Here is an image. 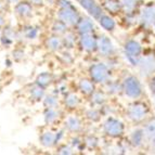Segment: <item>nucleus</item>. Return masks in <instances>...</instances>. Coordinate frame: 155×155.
<instances>
[{
	"mask_svg": "<svg viewBox=\"0 0 155 155\" xmlns=\"http://www.w3.org/2000/svg\"><path fill=\"white\" fill-rule=\"evenodd\" d=\"M123 90L127 97L131 99H138L142 94V88L140 81L134 76H128L123 83Z\"/></svg>",
	"mask_w": 155,
	"mask_h": 155,
	"instance_id": "obj_1",
	"label": "nucleus"
},
{
	"mask_svg": "<svg viewBox=\"0 0 155 155\" xmlns=\"http://www.w3.org/2000/svg\"><path fill=\"white\" fill-rule=\"evenodd\" d=\"M141 46L139 42L136 40H129L125 44V53H126V58L128 59L132 65H138L140 61V55H141Z\"/></svg>",
	"mask_w": 155,
	"mask_h": 155,
	"instance_id": "obj_2",
	"label": "nucleus"
},
{
	"mask_svg": "<svg viewBox=\"0 0 155 155\" xmlns=\"http://www.w3.org/2000/svg\"><path fill=\"white\" fill-rule=\"evenodd\" d=\"M90 75L97 83H106L110 78L109 68L103 63H97L92 65L90 68Z\"/></svg>",
	"mask_w": 155,
	"mask_h": 155,
	"instance_id": "obj_3",
	"label": "nucleus"
},
{
	"mask_svg": "<svg viewBox=\"0 0 155 155\" xmlns=\"http://www.w3.org/2000/svg\"><path fill=\"white\" fill-rule=\"evenodd\" d=\"M104 131L106 134H109L110 137H119L124 132V125L118 119L110 117L104 123Z\"/></svg>",
	"mask_w": 155,
	"mask_h": 155,
	"instance_id": "obj_4",
	"label": "nucleus"
},
{
	"mask_svg": "<svg viewBox=\"0 0 155 155\" xmlns=\"http://www.w3.org/2000/svg\"><path fill=\"white\" fill-rule=\"evenodd\" d=\"M147 114V107L145 104L140 103V102H137V103H134L128 107L127 110V115L129 117L131 120L134 122H140L142 120Z\"/></svg>",
	"mask_w": 155,
	"mask_h": 155,
	"instance_id": "obj_5",
	"label": "nucleus"
},
{
	"mask_svg": "<svg viewBox=\"0 0 155 155\" xmlns=\"http://www.w3.org/2000/svg\"><path fill=\"white\" fill-rule=\"evenodd\" d=\"M59 18L62 22H64L66 25H75L79 22V16L75 9L73 7H66L62 8L59 13Z\"/></svg>",
	"mask_w": 155,
	"mask_h": 155,
	"instance_id": "obj_6",
	"label": "nucleus"
},
{
	"mask_svg": "<svg viewBox=\"0 0 155 155\" xmlns=\"http://www.w3.org/2000/svg\"><path fill=\"white\" fill-rule=\"evenodd\" d=\"M138 66H139L140 73L143 76L153 75V74H155V57L149 55V57L140 59Z\"/></svg>",
	"mask_w": 155,
	"mask_h": 155,
	"instance_id": "obj_7",
	"label": "nucleus"
},
{
	"mask_svg": "<svg viewBox=\"0 0 155 155\" xmlns=\"http://www.w3.org/2000/svg\"><path fill=\"white\" fill-rule=\"evenodd\" d=\"M80 5L83 7L84 9L88 11L91 15L94 18H100L101 16L103 15V12H102V9L98 3L94 1V0H79Z\"/></svg>",
	"mask_w": 155,
	"mask_h": 155,
	"instance_id": "obj_8",
	"label": "nucleus"
},
{
	"mask_svg": "<svg viewBox=\"0 0 155 155\" xmlns=\"http://www.w3.org/2000/svg\"><path fill=\"white\" fill-rule=\"evenodd\" d=\"M98 49L99 52L104 57H110V55L114 54L115 52V48L110 38L106 36H101L100 39L98 40Z\"/></svg>",
	"mask_w": 155,
	"mask_h": 155,
	"instance_id": "obj_9",
	"label": "nucleus"
},
{
	"mask_svg": "<svg viewBox=\"0 0 155 155\" xmlns=\"http://www.w3.org/2000/svg\"><path fill=\"white\" fill-rule=\"evenodd\" d=\"M140 21L145 25H153L155 22V5H145L140 13Z\"/></svg>",
	"mask_w": 155,
	"mask_h": 155,
	"instance_id": "obj_10",
	"label": "nucleus"
},
{
	"mask_svg": "<svg viewBox=\"0 0 155 155\" xmlns=\"http://www.w3.org/2000/svg\"><path fill=\"white\" fill-rule=\"evenodd\" d=\"M80 44H81L83 49H85L86 51H93L96 48H98V41L91 34L83 35L80 38Z\"/></svg>",
	"mask_w": 155,
	"mask_h": 155,
	"instance_id": "obj_11",
	"label": "nucleus"
},
{
	"mask_svg": "<svg viewBox=\"0 0 155 155\" xmlns=\"http://www.w3.org/2000/svg\"><path fill=\"white\" fill-rule=\"evenodd\" d=\"M145 134H144V130L141 129H136L130 136V142L134 147H140L142 144L143 139H144Z\"/></svg>",
	"mask_w": 155,
	"mask_h": 155,
	"instance_id": "obj_12",
	"label": "nucleus"
},
{
	"mask_svg": "<svg viewBox=\"0 0 155 155\" xmlns=\"http://www.w3.org/2000/svg\"><path fill=\"white\" fill-rule=\"evenodd\" d=\"M77 29L81 35L90 34L93 31V24L87 18H84V20H81V21H79L77 23Z\"/></svg>",
	"mask_w": 155,
	"mask_h": 155,
	"instance_id": "obj_13",
	"label": "nucleus"
},
{
	"mask_svg": "<svg viewBox=\"0 0 155 155\" xmlns=\"http://www.w3.org/2000/svg\"><path fill=\"white\" fill-rule=\"evenodd\" d=\"M66 127L71 131H79L81 128V122L76 116H71L66 119Z\"/></svg>",
	"mask_w": 155,
	"mask_h": 155,
	"instance_id": "obj_14",
	"label": "nucleus"
},
{
	"mask_svg": "<svg viewBox=\"0 0 155 155\" xmlns=\"http://www.w3.org/2000/svg\"><path fill=\"white\" fill-rule=\"evenodd\" d=\"M99 23L106 31H113L115 28V22L112 18L107 15H102L99 18Z\"/></svg>",
	"mask_w": 155,
	"mask_h": 155,
	"instance_id": "obj_15",
	"label": "nucleus"
},
{
	"mask_svg": "<svg viewBox=\"0 0 155 155\" xmlns=\"http://www.w3.org/2000/svg\"><path fill=\"white\" fill-rule=\"evenodd\" d=\"M57 137L54 136V134H52L50 131H46L41 134L40 137V142L45 145V147H51L53 143H54Z\"/></svg>",
	"mask_w": 155,
	"mask_h": 155,
	"instance_id": "obj_16",
	"label": "nucleus"
},
{
	"mask_svg": "<svg viewBox=\"0 0 155 155\" xmlns=\"http://www.w3.org/2000/svg\"><path fill=\"white\" fill-rule=\"evenodd\" d=\"M79 89L81 90V92H84L85 94H91L94 91V87L93 84L88 79H81L79 81Z\"/></svg>",
	"mask_w": 155,
	"mask_h": 155,
	"instance_id": "obj_17",
	"label": "nucleus"
},
{
	"mask_svg": "<svg viewBox=\"0 0 155 155\" xmlns=\"http://www.w3.org/2000/svg\"><path fill=\"white\" fill-rule=\"evenodd\" d=\"M104 7H105L106 10L112 13L118 12L119 9L122 8L120 1H118V0H105L104 1Z\"/></svg>",
	"mask_w": 155,
	"mask_h": 155,
	"instance_id": "obj_18",
	"label": "nucleus"
},
{
	"mask_svg": "<svg viewBox=\"0 0 155 155\" xmlns=\"http://www.w3.org/2000/svg\"><path fill=\"white\" fill-rule=\"evenodd\" d=\"M16 12L22 16H28L31 13V7L27 2H21L15 7Z\"/></svg>",
	"mask_w": 155,
	"mask_h": 155,
	"instance_id": "obj_19",
	"label": "nucleus"
},
{
	"mask_svg": "<svg viewBox=\"0 0 155 155\" xmlns=\"http://www.w3.org/2000/svg\"><path fill=\"white\" fill-rule=\"evenodd\" d=\"M138 1L139 0H120V5H122V9L125 12L130 13V12H134Z\"/></svg>",
	"mask_w": 155,
	"mask_h": 155,
	"instance_id": "obj_20",
	"label": "nucleus"
},
{
	"mask_svg": "<svg viewBox=\"0 0 155 155\" xmlns=\"http://www.w3.org/2000/svg\"><path fill=\"white\" fill-rule=\"evenodd\" d=\"M144 134H145V137L150 138V139L155 137V118L151 119L150 122L145 125Z\"/></svg>",
	"mask_w": 155,
	"mask_h": 155,
	"instance_id": "obj_21",
	"label": "nucleus"
},
{
	"mask_svg": "<svg viewBox=\"0 0 155 155\" xmlns=\"http://www.w3.org/2000/svg\"><path fill=\"white\" fill-rule=\"evenodd\" d=\"M78 103H79V99H78V97L76 96V94H74V93H70V94L66 97V99H65V104H66L68 107H71V109L76 107V106L78 105Z\"/></svg>",
	"mask_w": 155,
	"mask_h": 155,
	"instance_id": "obj_22",
	"label": "nucleus"
},
{
	"mask_svg": "<svg viewBox=\"0 0 155 155\" xmlns=\"http://www.w3.org/2000/svg\"><path fill=\"white\" fill-rule=\"evenodd\" d=\"M47 45H48V47L51 50H58L62 46V40L59 37H51V38L48 39Z\"/></svg>",
	"mask_w": 155,
	"mask_h": 155,
	"instance_id": "obj_23",
	"label": "nucleus"
},
{
	"mask_svg": "<svg viewBox=\"0 0 155 155\" xmlns=\"http://www.w3.org/2000/svg\"><path fill=\"white\" fill-rule=\"evenodd\" d=\"M51 80H52V77L49 73H44V74H41V75L38 77L37 84H38L39 86H41V87H46V86H48L51 83Z\"/></svg>",
	"mask_w": 155,
	"mask_h": 155,
	"instance_id": "obj_24",
	"label": "nucleus"
},
{
	"mask_svg": "<svg viewBox=\"0 0 155 155\" xmlns=\"http://www.w3.org/2000/svg\"><path fill=\"white\" fill-rule=\"evenodd\" d=\"M66 31V24L64 22H62L61 20L58 22H55L54 25H53V31L57 34H63Z\"/></svg>",
	"mask_w": 155,
	"mask_h": 155,
	"instance_id": "obj_25",
	"label": "nucleus"
},
{
	"mask_svg": "<svg viewBox=\"0 0 155 155\" xmlns=\"http://www.w3.org/2000/svg\"><path fill=\"white\" fill-rule=\"evenodd\" d=\"M45 118H46V122H47V123H53V122L55 120V119L58 118V114H57V112H55L53 109H49L48 111H47Z\"/></svg>",
	"mask_w": 155,
	"mask_h": 155,
	"instance_id": "obj_26",
	"label": "nucleus"
},
{
	"mask_svg": "<svg viewBox=\"0 0 155 155\" xmlns=\"http://www.w3.org/2000/svg\"><path fill=\"white\" fill-rule=\"evenodd\" d=\"M31 97H33L34 99L39 100V99L44 96V90L41 89V86H38V87L33 88V90L31 91Z\"/></svg>",
	"mask_w": 155,
	"mask_h": 155,
	"instance_id": "obj_27",
	"label": "nucleus"
},
{
	"mask_svg": "<svg viewBox=\"0 0 155 155\" xmlns=\"http://www.w3.org/2000/svg\"><path fill=\"white\" fill-rule=\"evenodd\" d=\"M92 101L96 104H103L105 101V97L102 92H94L92 96Z\"/></svg>",
	"mask_w": 155,
	"mask_h": 155,
	"instance_id": "obj_28",
	"label": "nucleus"
},
{
	"mask_svg": "<svg viewBox=\"0 0 155 155\" xmlns=\"http://www.w3.org/2000/svg\"><path fill=\"white\" fill-rule=\"evenodd\" d=\"M106 89L109 90L110 93H117V92H119L120 86H119L117 83H110V84H107Z\"/></svg>",
	"mask_w": 155,
	"mask_h": 155,
	"instance_id": "obj_29",
	"label": "nucleus"
},
{
	"mask_svg": "<svg viewBox=\"0 0 155 155\" xmlns=\"http://www.w3.org/2000/svg\"><path fill=\"white\" fill-rule=\"evenodd\" d=\"M87 116H88V118H90L91 120H93V122H97V120L100 118V113H99L98 111H96V110H91V111L88 112Z\"/></svg>",
	"mask_w": 155,
	"mask_h": 155,
	"instance_id": "obj_30",
	"label": "nucleus"
},
{
	"mask_svg": "<svg viewBox=\"0 0 155 155\" xmlns=\"http://www.w3.org/2000/svg\"><path fill=\"white\" fill-rule=\"evenodd\" d=\"M45 103L48 107H53L57 104V100L53 97H47V99L45 100Z\"/></svg>",
	"mask_w": 155,
	"mask_h": 155,
	"instance_id": "obj_31",
	"label": "nucleus"
},
{
	"mask_svg": "<svg viewBox=\"0 0 155 155\" xmlns=\"http://www.w3.org/2000/svg\"><path fill=\"white\" fill-rule=\"evenodd\" d=\"M86 144L90 147H94L97 144H98V140H97L94 137H89L88 139L86 140Z\"/></svg>",
	"mask_w": 155,
	"mask_h": 155,
	"instance_id": "obj_32",
	"label": "nucleus"
},
{
	"mask_svg": "<svg viewBox=\"0 0 155 155\" xmlns=\"http://www.w3.org/2000/svg\"><path fill=\"white\" fill-rule=\"evenodd\" d=\"M36 29H34V28H29L27 29V33H26V36H27V38H34V37L36 36Z\"/></svg>",
	"mask_w": 155,
	"mask_h": 155,
	"instance_id": "obj_33",
	"label": "nucleus"
},
{
	"mask_svg": "<svg viewBox=\"0 0 155 155\" xmlns=\"http://www.w3.org/2000/svg\"><path fill=\"white\" fill-rule=\"evenodd\" d=\"M65 41H66V45H70V46H72L73 44H74V37H73L72 34H68V35H66V37H65Z\"/></svg>",
	"mask_w": 155,
	"mask_h": 155,
	"instance_id": "obj_34",
	"label": "nucleus"
},
{
	"mask_svg": "<svg viewBox=\"0 0 155 155\" xmlns=\"http://www.w3.org/2000/svg\"><path fill=\"white\" fill-rule=\"evenodd\" d=\"M150 89H151V91H152V93H155V77L153 78L152 80H151V83H150Z\"/></svg>",
	"mask_w": 155,
	"mask_h": 155,
	"instance_id": "obj_35",
	"label": "nucleus"
},
{
	"mask_svg": "<svg viewBox=\"0 0 155 155\" xmlns=\"http://www.w3.org/2000/svg\"><path fill=\"white\" fill-rule=\"evenodd\" d=\"M31 3H35V5H41L42 0H31Z\"/></svg>",
	"mask_w": 155,
	"mask_h": 155,
	"instance_id": "obj_36",
	"label": "nucleus"
},
{
	"mask_svg": "<svg viewBox=\"0 0 155 155\" xmlns=\"http://www.w3.org/2000/svg\"><path fill=\"white\" fill-rule=\"evenodd\" d=\"M151 140H152V142H151V145H152V149L155 151V137H154V138H152Z\"/></svg>",
	"mask_w": 155,
	"mask_h": 155,
	"instance_id": "obj_37",
	"label": "nucleus"
},
{
	"mask_svg": "<svg viewBox=\"0 0 155 155\" xmlns=\"http://www.w3.org/2000/svg\"><path fill=\"white\" fill-rule=\"evenodd\" d=\"M3 21H5V20H3L2 15L0 14V25H2V24H3Z\"/></svg>",
	"mask_w": 155,
	"mask_h": 155,
	"instance_id": "obj_38",
	"label": "nucleus"
},
{
	"mask_svg": "<svg viewBox=\"0 0 155 155\" xmlns=\"http://www.w3.org/2000/svg\"><path fill=\"white\" fill-rule=\"evenodd\" d=\"M10 2H12V3H15V2H18V0H9Z\"/></svg>",
	"mask_w": 155,
	"mask_h": 155,
	"instance_id": "obj_39",
	"label": "nucleus"
},
{
	"mask_svg": "<svg viewBox=\"0 0 155 155\" xmlns=\"http://www.w3.org/2000/svg\"><path fill=\"white\" fill-rule=\"evenodd\" d=\"M153 27H154V29H155V22L153 23Z\"/></svg>",
	"mask_w": 155,
	"mask_h": 155,
	"instance_id": "obj_40",
	"label": "nucleus"
}]
</instances>
